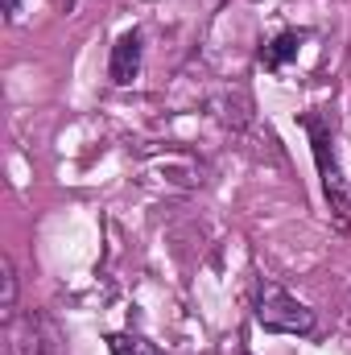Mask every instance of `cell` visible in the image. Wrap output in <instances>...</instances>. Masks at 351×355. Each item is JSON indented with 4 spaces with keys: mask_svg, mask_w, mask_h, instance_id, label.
<instances>
[{
    "mask_svg": "<svg viewBox=\"0 0 351 355\" xmlns=\"http://www.w3.org/2000/svg\"><path fill=\"white\" fill-rule=\"evenodd\" d=\"M108 352L112 355H162L145 335H137V331H116V335H108Z\"/></svg>",
    "mask_w": 351,
    "mask_h": 355,
    "instance_id": "obj_6",
    "label": "cell"
},
{
    "mask_svg": "<svg viewBox=\"0 0 351 355\" xmlns=\"http://www.w3.org/2000/svg\"><path fill=\"white\" fill-rule=\"evenodd\" d=\"M302 42H306V33H298V29H281V33H277V37L261 50V62L268 67V71H281L289 58H298Z\"/></svg>",
    "mask_w": 351,
    "mask_h": 355,
    "instance_id": "obj_5",
    "label": "cell"
},
{
    "mask_svg": "<svg viewBox=\"0 0 351 355\" xmlns=\"http://www.w3.org/2000/svg\"><path fill=\"white\" fill-rule=\"evenodd\" d=\"M137 75H141V33H137V29H128V33H120V37H116V46H112L108 79H112L116 87H128Z\"/></svg>",
    "mask_w": 351,
    "mask_h": 355,
    "instance_id": "obj_4",
    "label": "cell"
},
{
    "mask_svg": "<svg viewBox=\"0 0 351 355\" xmlns=\"http://www.w3.org/2000/svg\"><path fill=\"white\" fill-rule=\"evenodd\" d=\"M4 327H8V355H67L62 331L46 310L12 314Z\"/></svg>",
    "mask_w": 351,
    "mask_h": 355,
    "instance_id": "obj_3",
    "label": "cell"
},
{
    "mask_svg": "<svg viewBox=\"0 0 351 355\" xmlns=\"http://www.w3.org/2000/svg\"><path fill=\"white\" fill-rule=\"evenodd\" d=\"M17 12H21V0H4V21H17Z\"/></svg>",
    "mask_w": 351,
    "mask_h": 355,
    "instance_id": "obj_8",
    "label": "cell"
},
{
    "mask_svg": "<svg viewBox=\"0 0 351 355\" xmlns=\"http://www.w3.org/2000/svg\"><path fill=\"white\" fill-rule=\"evenodd\" d=\"M257 322L273 335H314V310L306 302H298L285 285H277L273 277L257 281V306H252Z\"/></svg>",
    "mask_w": 351,
    "mask_h": 355,
    "instance_id": "obj_1",
    "label": "cell"
},
{
    "mask_svg": "<svg viewBox=\"0 0 351 355\" xmlns=\"http://www.w3.org/2000/svg\"><path fill=\"white\" fill-rule=\"evenodd\" d=\"M302 128L310 132V149H314V162H318L323 194H327V202H331V211H335V223L348 227L351 202H348V182L339 174V157H335V149H331V145H335V141H331V124H327V116L306 112V116H302Z\"/></svg>",
    "mask_w": 351,
    "mask_h": 355,
    "instance_id": "obj_2",
    "label": "cell"
},
{
    "mask_svg": "<svg viewBox=\"0 0 351 355\" xmlns=\"http://www.w3.org/2000/svg\"><path fill=\"white\" fill-rule=\"evenodd\" d=\"M0 314H4V322L17 314V268H12V257H0Z\"/></svg>",
    "mask_w": 351,
    "mask_h": 355,
    "instance_id": "obj_7",
    "label": "cell"
}]
</instances>
